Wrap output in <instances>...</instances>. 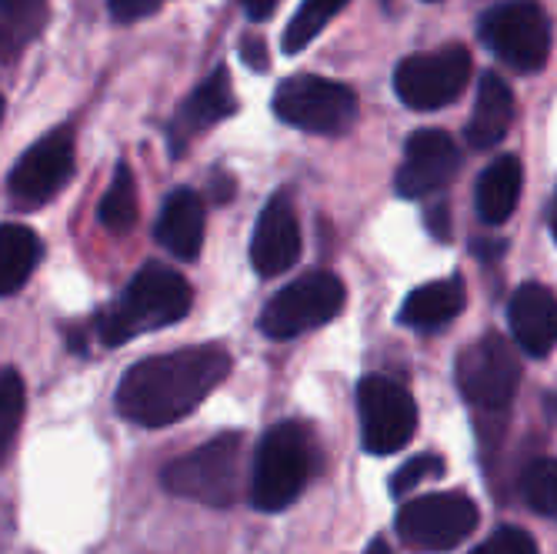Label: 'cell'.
Segmentation results:
<instances>
[{
  "label": "cell",
  "instance_id": "1",
  "mask_svg": "<svg viewBox=\"0 0 557 554\" xmlns=\"http://www.w3.org/2000/svg\"><path fill=\"white\" fill-rule=\"evenodd\" d=\"M231 371L221 344H190L171 355L144 358L117 384V415L140 428H168L187 418Z\"/></svg>",
  "mask_w": 557,
  "mask_h": 554
},
{
  "label": "cell",
  "instance_id": "2",
  "mask_svg": "<svg viewBox=\"0 0 557 554\" xmlns=\"http://www.w3.org/2000/svg\"><path fill=\"white\" fill-rule=\"evenodd\" d=\"M190 284L168 264L150 261L131 278L117 300H111L108 308L94 315V334L104 347H117L144 331H161L168 324H177L190 311Z\"/></svg>",
  "mask_w": 557,
  "mask_h": 554
},
{
  "label": "cell",
  "instance_id": "3",
  "mask_svg": "<svg viewBox=\"0 0 557 554\" xmlns=\"http://www.w3.org/2000/svg\"><path fill=\"white\" fill-rule=\"evenodd\" d=\"M318 461H321V451H318L311 428H304L297 421H284L264 431L258 455H255V468H250V484H247V497H250V505H255V512L277 515L290 508L300 497V491L308 488V481L314 478Z\"/></svg>",
  "mask_w": 557,
  "mask_h": 554
},
{
  "label": "cell",
  "instance_id": "4",
  "mask_svg": "<svg viewBox=\"0 0 557 554\" xmlns=\"http://www.w3.org/2000/svg\"><path fill=\"white\" fill-rule=\"evenodd\" d=\"M161 484L177 497L197 501V505L231 508L240 488V434H218L214 441L174 458L164 465Z\"/></svg>",
  "mask_w": 557,
  "mask_h": 554
},
{
  "label": "cell",
  "instance_id": "5",
  "mask_svg": "<svg viewBox=\"0 0 557 554\" xmlns=\"http://www.w3.org/2000/svg\"><path fill=\"white\" fill-rule=\"evenodd\" d=\"M274 114L297 131L337 137L358 121V94L327 77L294 74L274 90Z\"/></svg>",
  "mask_w": 557,
  "mask_h": 554
},
{
  "label": "cell",
  "instance_id": "6",
  "mask_svg": "<svg viewBox=\"0 0 557 554\" xmlns=\"http://www.w3.org/2000/svg\"><path fill=\"white\" fill-rule=\"evenodd\" d=\"M478 34L518 74H537L550 58V21L537 0H508L484 11Z\"/></svg>",
  "mask_w": 557,
  "mask_h": 554
},
{
  "label": "cell",
  "instance_id": "7",
  "mask_svg": "<svg viewBox=\"0 0 557 554\" xmlns=\"http://www.w3.org/2000/svg\"><path fill=\"white\" fill-rule=\"evenodd\" d=\"M454 378L468 405L481 411H508L521 384V361L508 337L491 331L461 350Z\"/></svg>",
  "mask_w": 557,
  "mask_h": 554
},
{
  "label": "cell",
  "instance_id": "8",
  "mask_svg": "<svg viewBox=\"0 0 557 554\" xmlns=\"http://www.w3.org/2000/svg\"><path fill=\"white\" fill-rule=\"evenodd\" d=\"M400 541L421 554L458 547L478 528V505L461 491H434L408 501L394 521Z\"/></svg>",
  "mask_w": 557,
  "mask_h": 554
},
{
  "label": "cell",
  "instance_id": "9",
  "mask_svg": "<svg viewBox=\"0 0 557 554\" xmlns=\"http://www.w3.org/2000/svg\"><path fill=\"white\" fill-rule=\"evenodd\" d=\"M344 297L347 291L334 274L308 271L268 300V308L261 311V331L271 341H290L334 321L344 308Z\"/></svg>",
  "mask_w": 557,
  "mask_h": 554
},
{
  "label": "cell",
  "instance_id": "10",
  "mask_svg": "<svg viewBox=\"0 0 557 554\" xmlns=\"http://www.w3.org/2000/svg\"><path fill=\"white\" fill-rule=\"evenodd\" d=\"M471 77V54L461 44L404 58L394 71V94L411 111H441L454 104Z\"/></svg>",
  "mask_w": 557,
  "mask_h": 554
},
{
  "label": "cell",
  "instance_id": "11",
  "mask_svg": "<svg viewBox=\"0 0 557 554\" xmlns=\"http://www.w3.org/2000/svg\"><path fill=\"white\" fill-rule=\"evenodd\" d=\"M361 444L368 455H394L418 431V405L411 391L387 374H368L358 384Z\"/></svg>",
  "mask_w": 557,
  "mask_h": 554
},
{
  "label": "cell",
  "instance_id": "12",
  "mask_svg": "<svg viewBox=\"0 0 557 554\" xmlns=\"http://www.w3.org/2000/svg\"><path fill=\"white\" fill-rule=\"evenodd\" d=\"M71 174H74V131L58 127L24 150L8 177V194L14 200V208L34 211L47 205V200H54L58 190L71 181Z\"/></svg>",
  "mask_w": 557,
  "mask_h": 554
},
{
  "label": "cell",
  "instance_id": "13",
  "mask_svg": "<svg viewBox=\"0 0 557 554\" xmlns=\"http://www.w3.org/2000/svg\"><path fill=\"white\" fill-rule=\"evenodd\" d=\"M461 171V150L441 127L414 131L404 144V164L397 168L400 197H431L444 190Z\"/></svg>",
  "mask_w": 557,
  "mask_h": 554
},
{
  "label": "cell",
  "instance_id": "14",
  "mask_svg": "<svg viewBox=\"0 0 557 554\" xmlns=\"http://www.w3.org/2000/svg\"><path fill=\"white\" fill-rule=\"evenodd\" d=\"M300 258V224L290 197L274 194L250 234V268L261 278H277L290 271Z\"/></svg>",
  "mask_w": 557,
  "mask_h": 554
},
{
  "label": "cell",
  "instance_id": "15",
  "mask_svg": "<svg viewBox=\"0 0 557 554\" xmlns=\"http://www.w3.org/2000/svg\"><path fill=\"white\" fill-rule=\"evenodd\" d=\"M234 111H237V97H234V87H231V74H227V67H214L211 77L200 81L194 87V94L181 104V111L174 114L171 131H168V137H171V155L181 158L184 150H187V144L200 131L214 127L218 121L231 118Z\"/></svg>",
  "mask_w": 557,
  "mask_h": 554
},
{
  "label": "cell",
  "instance_id": "16",
  "mask_svg": "<svg viewBox=\"0 0 557 554\" xmlns=\"http://www.w3.org/2000/svg\"><path fill=\"white\" fill-rule=\"evenodd\" d=\"M508 324L531 358L550 355L557 347V297L544 284H521L508 305Z\"/></svg>",
  "mask_w": 557,
  "mask_h": 554
},
{
  "label": "cell",
  "instance_id": "17",
  "mask_svg": "<svg viewBox=\"0 0 557 554\" xmlns=\"http://www.w3.org/2000/svg\"><path fill=\"white\" fill-rule=\"evenodd\" d=\"M154 237L181 261H197L205 247V200L190 187H174L161 208Z\"/></svg>",
  "mask_w": 557,
  "mask_h": 554
},
{
  "label": "cell",
  "instance_id": "18",
  "mask_svg": "<svg viewBox=\"0 0 557 554\" xmlns=\"http://www.w3.org/2000/svg\"><path fill=\"white\" fill-rule=\"evenodd\" d=\"M468 305L465 294V281L461 278H441L431 284L414 287L408 297H404L397 321L411 331H441L447 328L454 318H458Z\"/></svg>",
  "mask_w": 557,
  "mask_h": 554
},
{
  "label": "cell",
  "instance_id": "19",
  "mask_svg": "<svg viewBox=\"0 0 557 554\" xmlns=\"http://www.w3.org/2000/svg\"><path fill=\"white\" fill-rule=\"evenodd\" d=\"M515 124V90L497 74H484L478 84V100L468 121V144L487 150L504 140V134Z\"/></svg>",
  "mask_w": 557,
  "mask_h": 554
},
{
  "label": "cell",
  "instance_id": "20",
  "mask_svg": "<svg viewBox=\"0 0 557 554\" xmlns=\"http://www.w3.org/2000/svg\"><path fill=\"white\" fill-rule=\"evenodd\" d=\"M524 187V168L515 155H504L494 164L484 168V174L478 177V190H474V205L484 224H504L515 208Z\"/></svg>",
  "mask_w": 557,
  "mask_h": 554
},
{
  "label": "cell",
  "instance_id": "21",
  "mask_svg": "<svg viewBox=\"0 0 557 554\" xmlns=\"http://www.w3.org/2000/svg\"><path fill=\"white\" fill-rule=\"evenodd\" d=\"M40 258V237L24 224L0 227V294L14 297Z\"/></svg>",
  "mask_w": 557,
  "mask_h": 554
},
{
  "label": "cell",
  "instance_id": "22",
  "mask_svg": "<svg viewBox=\"0 0 557 554\" xmlns=\"http://www.w3.org/2000/svg\"><path fill=\"white\" fill-rule=\"evenodd\" d=\"M137 214H140L137 181H134L131 168L121 161L117 171H114V177H111V187L104 190V197H100L97 221L104 224L111 234H127V231H134Z\"/></svg>",
  "mask_w": 557,
  "mask_h": 554
},
{
  "label": "cell",
  "instance_id": "23",
  "mask_svg": "<svg viewBox=\"0 0 557 554\" xmlns=\"http://www.w3.org/2000/svg\"><path fill=\"white\" fill-rule=\"evenodd\" d=\"M347 8V0H300L297 14L290 17L284 30V54H297V50L308 47L331 17H337Z\"/></svg>",
  "mask_w": 557,
  "mask_h": 554
},
{
  "label": "cell",
  "instance_id": "24",
  "mask_svg": "<svg viewBox=\"0 0 557 554\" xmlns=\"http://www.w3.org/2000/svg\"><path fill=\"white\" fill-rule=\"evenodd\" d=\"M44 21L40 0H0V37H4V58L11 61L24 44L34 40Z\"/></svg>",
  "mask_w": 557,
  "mask_h": 554
},
{
  "label": "cell",
  "instance_id": "25",
  "mask_svg": "<svg viewBox=\"0 0 557 554\" xmlns=\"http://www.w3.org/2000/svg\"><path fill=\"white\" fill-rule=\"evenodd\" d=\"M521 488H524L528 505L537 515L557 521V458H541V461L528 465Z\"/></svg>",
  "mask_w": 557,
  "mask_h": 554
},
{
  "label": "cell",
  "instance_id": "26",
  "mask_svg": "<svg viewBox=\"0 0 557 554\" xmlns=\"http://www.w3.org/2000/svg\"><path fill=\"white\" fill-rule=\"evenodd\" d=\"M21 415H24V384L17 371H4L0 378V458L11 455L17 428H21Z\"/></svg>",
  "mask_w": 557,
  "mask_h": 554
},
{
  "label": "cell",
  "instance_id": "27",
  "mask_svg": "<svg viewBox=\"0 0 557 554\" xmlns=\"http://www.w3.org/2000/svg\"><path fill=\"white\" fill-rule=\"evenodd\" d=\"M444 475V461L437 455H418L411 461H404L394 478H391V494L394 497H404L408 491H414L418 484H424L428 478H441Z\"/></svg>",
  "mask_w": 557,
  "mask_h": 554
},
{
  "label": "cell",
  "instance_id": "28",
  "mask_svg": "<svg viewBox=\"0 0 557 554\" xmlns=\"http://www.w3.org/2000/svg\"><path fill=\"white\" fill-rule=\"evenodd\" d=\"M471 554H537V541L521 528H497Z\"/></svg>",
  "mask_w": 557,
  "mask_h": 554
},
{
  "label": "cell",
  "instance_id": "29",
  "mask_svg": "<svg viewBox=\"0 0 557 554\" xmlns=\"http://www.w3.org/2000/svg\"><path fill=\"white\" fill-rule=\"evenodd\" d=\"M164 0H108V11L117 24H134L147 14L161 11Z\"/></svg>",
  "mask_w": 557,
  "mask_h": 554
},
{
  "label": "cell",
  "instance_id": "30",
  "mask_svg": "<svg viewBox=\"0 0 557 554\" xmlns=\"http://www.w3.org/2000/svg\"><path fill=\"white\" fill-rule=\"evenodd\" d=\"M240 58H244V64H247L250 71H258V74H264V71L271 67V61H268V47H264V37H258V34L240 37Z\"/></svg>",
  "mask_w": 557,
  "mask_h": 554
},
{
  "label": "cell",
  "instance_id": "31",
  "mask_svg": "<svg viewBox=\"0 0 557 554\" xmlns=\"http://www.w3.org/2000/svg\"><path fill=\"white\" fill-rule=\"evenodd\" d=\"M281 0H240V8L250 21H268L277 11Z\"/></svg>",
  "mask_w": 557,
  "mask_h": 554
},
{
  "label": "cell",
  "instance_id": "32",
  "mask_svg": "<svg viewBox=\"0 0 557 554\" xmlns=\"http://www.w3.org/2000/svg\"><path fill=\"white\" fill-rule=\"evenodd\" d=\"M364 554H394V551H391V544H387L384 538H374V541L368 544V551H364Z\"/></svg>",
  "mask_w": 557,
  "mask_h": 554
},
{
  "label": "cell",
  "instance_id": "33",
  "mask_svg": "<svg viewBox=\"0 0 557 554\" xmlns=\"http://www.w3.org/2000/svg\"><path fill=\"white\" fill-rule=\"evenodd\" d=\"M550 234L557 241V194H554V205H550Z\"/></svg>",
  "mask_w": 557,
  "mask_h": 554
}]
</instances>
